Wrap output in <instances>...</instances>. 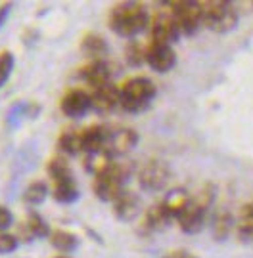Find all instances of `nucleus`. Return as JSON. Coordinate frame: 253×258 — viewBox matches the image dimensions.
Returning <instances> with one entry per match:
<instances>
[{
  "label": "nucleus",
  "mask_w": 253,
  "mask_h": 258,
  "mask_svg": "<svg viewBox=\"0 0 253 258\" xmlns=\"http://www.w3.org/2000/svg\"><path fill=\"white\" fill-rule=\"evenodd\" d=\"M150 12L140 2H119L110 10L108 25L115 35L132 38L150 27Z\"/></svg>",
  "instance_id": "1"
},
{
  "label": "nucleus",
  "mask_w": 253,
  "mask_h": 258,
  "mask_svg": "<svg viewBox=\"0 0 253 258\" xmlns=\"http://www.w3.org/2000/svg\"><path fill=\"white\" fill-rule=\"evenodd\" d=\"M131 174H132L131 163H125V161H117L115 159L106 172L94 176V182H92L94 195L100 201L112 203L113 199L125 189V184L129 182Z\"/></svg>",
  "instance_id": "2"
},
{
  "label": "nucleus",
  "mask_w": 253,
  "mask_h": 258,
  "mask_svg": "<svg viewBox=\"0 0 253 258\" xmlns=\"http://www.w3.org/2000/svg\"><path fill=\"white\" fill-rule=\"evenodd\" d=\"M213 199H215V187L211 184H206L197 191V195L192 197L186 211L178 216V228L184 233H190V235L197 233L206 226L207 211L211 209Z\"/></svg>",
  "instance_id": "3"
},
{
  "label": "nucleus",
  "mask_w": 253,
  "mask_h": 258,
  "mask_svg": "<svg viewBox=\"0 0 253 258\" xmlns=\"http://www.w3.org/2000/svg\"><path fill=\"white\" fill-rule=\"evenodd\" d=\"M121 88V107L127 113H140L156 98V84L148 77H131L119 86Z\"/></svg>",
  "instance_id": "4"
},
{
  "label": "nucleus",
  "mask_w": 253,
  "mask_h": 258,
  "mask_svg": "<svg viewBox=\"0 0 253 258\" xmlns=\"http://www.w3.org/2000/svg\"><path fill=\"white\" fill-rule=\"evenodd\" d=\"M201 21L204 27H207L213 33L225 35L234 31L238 25V10L232 2L225 0H209L201 2Z\"/></svg>",
  "instance_id": "5"
},
{
  "label": "nucleus",
  "mask_w": 253,
  "mask_h": 258,
  "mask_svg": "<svg viewBox=\"0 0 253 258\" xmlns=\"http://www.w3.org/2000/svg\"><path fill=\"white\" fill-rule=\"evenodd\" d=\"M169 12L177 21L180 35L192 37L199 29V25H204V21H201V2H192V0L169 2Z\"/></svg>",
  "instance_id": "6"
},
{
  "label": "nucleus",
  "mask_w": 253,
  "mask_h": 258,
  "mask_svg": "<svg viewBox=\"0 0 253 258\" xmlns=\"http://www.w3.org/2000/svg\"><path fill=\"white\" fill-rule=\"evenodd\" d=\"M171 178V170L165 161L150 159L138 168V185L148 194L161 191Z\"/></svg>",
  "instance_id": "7"
},
{
  "label": "nucleus",
  "mask_w": 253,
  "mask_h": 258,
  "mask_svg": "<svg viewBox=\"0 0 253 258\" xmlns=\"http://www.w3.org/2000/svg\"><path fill=\"white\" fill-rule=\"evenodd\" d=\"M180 37V29H178L175 18L171 16V12H156L150 19V42L158 44H171L177 42Z\"/></svg>",
  "instance_id": "8"
},
{
  "label": "nucleus",
  "mask_w": 253,
  "mask_h": 258,
  "mask_svg": "<svg viewBox=\"0 0 253 258\" xmlns=\"http://www.w3.org/2000/svg\"><path fill=\"white\" fill-rule=\"evenodd\" d=\"M60 109L69 119H81L84 117L88 109H92L90 103V92H86L83 88H71L64 94V98L60 100Z\"/></svg>",
  "instance_id": "9"
},
{
  "label": "nucleus",
  "mask_w": 253,
  "mask_h": 258,
  "mask_svg": "<svg viewBox=\"0 0 253 258\" xmlns=\"http://www.w3.org/2000/svg\"><path fill=\"white\" fill-rule=\"evenodd\" d=\"M146 63L150 65L156 73H167L177 65V52L171 44H158L150 42L146 46Z\"/></svg>",
  "instance_id": "10"
},
{
  "label": "nucleus",
  "mask_w": 253,
  "mask_h": 258,
  "mask_svg": "<svg viewBox=\"0 0 253 258\" xmlns=\"http://www.w3.org/2000/svg\"><path fill=\"white\" fill-rule=\"evenodd\" d=\"M136 144H138V132L136 130L115 128V130H110V136H108L104 151H108L115 159V157L129 153L131 149L136 148Z\"/></svg>",
  "instance_id": "11"
},
{
  "label": "nucleus",
  "mask_w": 253,
  "mask_h": 258,
  "mask_svg": "<svg viewBox=\"0 0 253 258\" xmlns=\"http://www.w3.org/2000/svg\"><path fill=\"white\" fill-rule=\"evenodd\" d=\"M90 103L92 109L98 113H112L115 107L121 105V88L113 83L90 90Z\"/></svg>",
  "instance_id": "12"
},
{
  "label": "nucleus",
  "mask_w": 253,
  "mask_h": 258,
  "mask_svg": "<svg viewBox=\"0 0 253 258\" xmlns=\"http://www.w3.org/2000/svg\"><path fill=\"white\" fill-rule=\"evenodd\" d=\"M79 77L83 79L86 86H90V90H96L100 86H106L112 81V71H110V65L106 63V59L100 61H88V63L79 69Z\"/></svg>",
  "instance_id": "13"
},
{
  "label": "nucleus",
  "mask_w": 253,
  "mask_h": 258,
  "mask_svg": "<svg viewBox=\"0 0 253 258\" xmlns=\"http://www.w3.org/2000/svg\"><path fill=\"white\" fill-rule=\"evenodd\" d=\"M113 205V214L115 218L121 222H131L136 218V214L140 212V199L136 197L134 191L131 189H123L112 201Z\"/></svg>",
  "instance_id": "14"
},
{
  "label": "nucleus",
  "mask_w": 253,
  "mask_h": 258,
  "mask_svg": "<svg viewBox=\"0 0 253 258\" xmlns=\"http://www.w3.org/2000/svg\"><path fill=\"white\" fill-rule=\"evenodd\" d=\"M110 136V128L102 124H90L81 130V144H83L84 153H94V151H104L106 142Z\"/></svg>",
  "instance_id": "15"
},
{
  "label": "nucleus",
  "mask_w": 253,
  "mask_h": 258,
  "mask_svg": "<svg viewBox=\"0 0 253 258\" xmlns=\"http://www.w3.org/2000/svg\"><path fill=\"white\" fill-rule=\"evenodd\" d=\"M19 235L18 239L23 241H33V239H44V237H50V228L44 222V218H40L38 214H31L27 220L19 226Z\"/></svg>",
  "instance_id": "16"
},
{
  "label": "nucleus",
  "mask_w": 253,
  "mask_h": 258,
  "mask_svg": "<svg viewBox=\"0 0 253 258\" xmlns=\"http://www.w3.org/2000/svg\"><path fill=\"white\" fill-rule=\"evenodd\" d=\"M192 201V195L188 194L186 189H180V187H175L167 191V195L163 197L161 205L165 207V211L169 212V216L173 220H178V216L188 209V205Z\"/></svg>",
  "instance_id": "17"
},
{
  "label": "nucleus",
  "mask_w": 253,
  "mask_h": 258,
  "mask_svg": "<svg viewBox=\"0 0 253 258\" xmlns=\"http://www.w3.org/2000/svg\"><path fill=\"white\" fill-rule=\"evenodd\" d=\"M81 50L88 57V61H100V59H106L108 42L98 33H86L81 40Z\"/></svg>",
  "instance_id": "18"
},
{
  "label": "nucleus",
  "mask_w": 253,
  "mask_h": 258,
  "mask_svg": "<svg viewBox=\"0 0 253 258\" xmlns=\"http://www.w3.org/2000/svg\"><path fill=\"white\" fill-rule=\"evenodd\" d=\"M171 222H173V218L169 216V212L165 211V207L161 203L154 205V207H150L148 211L144 212V226L150 231L165 230Z\"/></svg>",
  "instance_id": "19"
},
{
  "label": "nucleus",
  "mask_w": 253,
  "mask_h": 258,
  "mask_svg": "<svg viewBox=\"0 0 253 258\" xmlns=\"http://www.w3.org/2000/svg\"><path fill=\"white\" fill-rule=\"evenodd\" d=\"M113 161L115 159L108 151H94V153H84L83 166L86 172H90L92 176H98L102 174V172H106Z\"/></svg>",
  "instance_id": "20"
},
{
  "label": "nucleus",
  "mask_w": 253,
  "mask_h": 258,
  "mask_svg": "<svg viewBox=\"0 0 253 258\" xmlns=\"http://www.w3.org/2000/svg\"><path fill=\"white\" fill-rule=\"evenodd\" d=\"M48 239L54 249L60 250V254H69L79 247V237L67 230H54Z\"/></svg>",
  "instance_id": "21"
},
{
  "label": "nucleus",
  "mask_w": 253,
  "mask_h": 258,
  "mask_svg": "<svg viewBox=\"0 0 253 258\" xmlns=\"http://www.w3.org/2000/svg\"><path fill=\"white\" fill-rule=\"evenodd\" d=\"M52 197L56 199L58 203H75L79 199V187H77L75 178H69V180H62V182H54L52 187Z\"/></svg>",
  "instance_id": "22"
},
{
  "label": "nucleus",
  "mask_w": 253,
  "mask_h": 258,
  "mask_svg": "<svg viewBox=\"0 0 253 258\" xmlns=\"http://www.w3.org/2000/svg\"><path fill=\"white\" fill-rule=\"evenodd\" d=\"M58 149L64 155H77L79 151H83V144H81V130L66 128L60 138H58Z\"/></svg>",
  "instance_id": "23"
},
{
  "label": "nucleus",
  "mask_w": 253,
  "mask_h": 258,
  "mask_svg": "<svg viewBox=\"0 0 253 258\" xmlns=\"http://www.w3.org/2000/svg\"><path fill=\"white\" fill-rule=\"evenodd\" d=\"M48 176L54 180V182H62V180H69V178H75L73 176V170L69 166V161H67L64 155H56L48 161L46 165Z\"/></svg>",
  "instance_id": "24"
},
{
  "label": "nucleus",
  "mask_w": 253,
  "mask_h": 258,
  "mask_svg": "<svg viewBox=\"0 0 253 258\" xmlns=\"http://www.w3.org/2000/svg\"><path fill=\"white\" fill-rule=\"evenodd\" d=\"M238 237L242 241H253V203H247L242 207L238 222H236Z\"/></svg>",
  "instance_id": "25"
},
{
  "label": "nucleus",
  "mask_w": 253,
  "mask_h": 258,
  "mask_svg": "<svg viewBox=\"0 0 253 258\" xmlns=\"http://www.w3.org/2000/svg\"><path fill=\"white\" fill-rule=\"evenodd\" d=\"M46 197H48V185L44 182H33L23 191V201L27 205H33V207L42 205L46 201Z\"/></svg>",
  "instance_id": "26"
},
{
  "label": "nucleus",
  "mask_w": 253,
  "mask_h": 258,
  "mask_svg": "<svg viewBox=\"0 0 253 258\" xmlns=\"http://www.w3.org/2000/svg\"><path fill=\"white\" fill-rule=\"evenodd\" d=\"M230 228H232V214L226 211L217 212L215 218H213V235L219 241L226 239L230 233Z\"/></svg>",
  "instance_id": "27"
},
{
  "label": "nucleus",
  "mask_w": 253,
  "mask_h": 258,
  "mask_svg": "<svg viewBox=\"0 0 253 258\" xmlns=\"http://www.w3.org/2000/svg\"><path fill=\"white\" fill-rule=\"evenodd\" d=\"M125 57H127V63L131 67H140L142 63H146V48L142 46L140 42H129L127 50H125Z\"/></svg>",
  "instance_id": "28"
},
{
  "label": "nucleus",
  "mask_w": 253,
  "mask_h": 258,
  "mask_svg": "<svg viewBox=\"0 0 253 258\" xmlns=\"http://www.w3.org/2000/svg\"><path fill=\"white\" fill-rule=\"evenodd\" d=\"M14 65H16V57L10 50H2L0 52V88L8 83L10 75L14 71Z\"/></svg>",
  "instance_id": "29"
},
{
  "label": "nucleus",
  "mask_w": 253,
  "mask_h": 258,
  "mask_svg": "<svg viewBox=\"0 0 253 258\" xmlns=\"http://www.w3.org/2000/svg\"><path fill=\"white\" fill-rule=\"evenodd\" d=\"M18 245H19L18 235L8 233V231H2V233H0V254H10V252H14V250L18 249Z\"/></svg>",
  "instance_id": "30"
},
{
  "label": "nucleus",
  "mask_w": 253,
  "mask_h": 258,
  "mask_svg": "<svg viewBox=\"0 0 253 258\" xmlns=\"http://www.w3.org/2000/svg\"><path fill=\"white\" fill-rule=\"evenodd\" d=\"M12 224H14V216H12L10 209L8 207H4V205H0V233L10 230Z\"/></svg>",
  "instance_id": "31"
},
{
  "label": "nucleus",
  "mask_w": 253,
  "mask_h": 258,
  "mask_svg": "<svg viewBox=\"0 0 253 258\" xmlns=\"http://www.w3.org/2000/svg\"><path fill=\"white\" fill-rule=\"evenodd\" d=\"M161 258H199V256H197V254H194V252H190V250L175 249V250H169V252H165Z\"/></svg>",
  "instance_id": "32"
},
{
  "label": "nucleus",
  "mask_w": 253,
  "mask_h": 258,
  "mask_svg": "<svg viewBox=\"0 0 253 258\" xmlns=\"http://www.w3.org/2000/svg\"><path fill=\"white\" fill-rule=\"evenodd\" d=\"M10 10H12V4H10V2L0 4V27H2V23H4V21H6V18H8Z\"/></svg>",
  "instance_id": "33"
},
{
  "label": "nucleus",
  "mask_w": 253,
  "mask_h": 258,
  "mask_svg": "<svg viewBox=\"0 0 253 258\" xmlns=\"http://www.w3.org/2000/svg\"><path fill=\"white\" fill-rule=\"evenodd\" d=\"M54 258H71L69 254H58V256H54Z\"/></svg>",
  "instance_id": "34"
},
{
  "label": "nucleus",
  "mask_w": 253,
  "mask_h": 258,
  "mask_svg": "<svg viewBox=\"0 0 253 258\" xmlns=\"http://www.w3.org/2000/svg\"><path fill=\"white\" fill-rule=\"evenodd\" d=\"M251 6H253V2H251Z\"/></svg>",
  "instance_id": "35"
}]
</instances>
